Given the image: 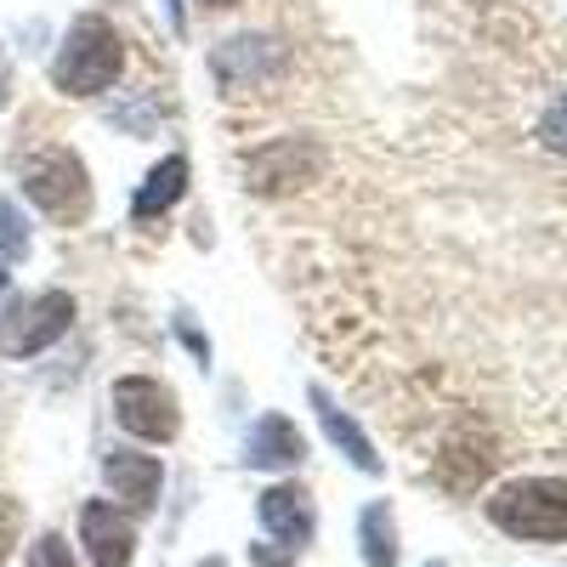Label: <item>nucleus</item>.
I'll use <instances>...</instances> for the list:
<instances>
[{"instance_id": "obj_1", "label": "nucleus", "mask_w": 567, "mask_h": 567, "mask_svg": "<svg viewBox=\"0 0 567 567\" xmlns=\"http://www.w3.org/2000/svg\"><path fill=\"white\" fill-rule=\"evenodd\" d=\"M120 74H125L120 29L97 12H80L52 58V91H63V97H97V91L120 85Z\"/></svg>"}, {"instance_id": "obj_24", "label": "nucleus", "mask_w": 567, "mask_h": 567, "mask_svg": "<svg viewBox=\"0 0 567 567\" xmlns=\"http://www.w3.org/2000/svg\"><path fill=\"white\" fill-rule=\"evenodd\" d=\"M432 567H443V561H432Z\"/></svg>"}, {"instance_id": "obj_9", "label": "nucleus", "mask_w": 567, "mask_h": 567, "mask_svg": "<svg viewBox=\"0 0 567 567\" xmlns=\"http://www.w3.org/2000/svg\"><path fill=\"white\" fill-rule=\"evenodd\" d=\"M103 477H109V494H114L125 511H154L159 483H165V465H159L154 454L114 449V454H109V465H103Z\"/></svg>"}, {"instance_id": "obj_15", "label": "nucleus", "mask_w": 567, "mask_h": 567, "mask_svg": "<svg viewBox=\"0 0 567 567\" xmlns=\"http://www.w3.org/2000/svg\"><path fill=\"white\" fill-rule=\"evenodd\" d=\"M0 256H7V261L29 256V227H23V210L12 199H0Z\"/></svg>"}, {"instance_id": "obj_7", "label": "nucleus", "mask_w": 567, "mask_h": 567, "mask_svg": "<svg viewBox=\"0 0 567 567\" xmlns=\"http://www.w3.org/2000/svg\"><path fill=\"white\" fill-rule=\"evenodd\" d=\"M80 545L97 567H131V550H136V523L125 505H109V499H91L80 511Z\"/></svg>"}, {"instance_id": "obj_5", "label": "nucleus", "mask_w": 567, "mask_h": 567, "mask_svg": "<svg viewBox=\"0 0 567 567\" xmlns=\"http://www.w3.org/2000/svg\"><path fill=\"white\" fill-rule=\"evenodd\" d=\"M114 420L142 443H171L182 432L176 392L165 381H154V374H120L114 381Z\"/></svg>"}, {"instance_id": "obj_8", "label": "nucleus", "mask_w": 567, "mask_h": 567, "mask_svg": "<svg viewBox=\"0 0 567 567\" xmlns=\"http://www.w3.org/2000/svg\"><path fill=\"white\" fill-rule=\"evenodd\" d=\"M272 69H278V40H267V34H233L210 52V74L221 91H250Z\"/></svg>"}, {"instance_id": "obj_18", "label": "nucleus", "mask_w": 567, "mask_h": 567, "mask_svg": "<svg viewBox=\"0 0 567 567\" xmlns=\"http://www.w3.org/2000/svg\"><path fill=\"white\" fill-rule=\"evenodd\" d=\"M18 534H23V505L12 499V494H0V561L12 556V545H18Z\"/></svg>"}, {"instance_id": "obj_16", "label": "nucleus", "mask_w": 567, "mask_h": 567, "mask_svg": "<svg viewBox=\"0 0 567 567\" xmlns=\"http://www.w3.org/2000/svg\"><path fill=\"white\" fill-rule=\"evenodd\" d=\"M539 142L550 154H567V97H556L550 109H545V120H539Z\"/></svg>"}, {"instance_id": "obj_10", "label": "nucleus", "mask_w": 567, "mask_h": 567, "mask_svg": "<svg viewBox=\"0 0 567 567\" xmlns=\"http://www.w3.org/2000/svg\"><path fill=\"white\" fill-rule=\"evenodd\" d=\"M187 182H194V165H187V154H165L148 176H142V187L131 194V221H159L165 210H176L187 199Z\"/></svg>"}, {"instance_id": "obj_6", "label": "nucleus", "mask_w": 567, "mask_h": 567, "mask_svg": "<svg viewBox=\"0 0 567 567\" xmlns=\"http://www.w3.org/2000/svg\"><path fill=\"white\" fill-rule=\"evenodd\" d=\"M318 165L323 159L307 136H284V142H267L261 154H250L245 176H250L256 194H296V187H307L318 176Z\"/></svg>"}, {"instance_id": "obj_22", "label": "nucleus", "mask_w": 567, "mask_h": 567, "mask_svg": "<svg viewBox=\"0 0 567 567\" xmlns=\"http://www.w3.org/2000/svg\"><path fill=\"white\" fill-rule=\"evenodd\" d=\"M199 7H233V0H199Z\"/></svg>"}, {"instance_id": "obj_19", "label": "nucleus", "mask_w": 567, "mask_h": 567, "mask_svg": "<svg viewBox=\"0 0 567 567\" xmlns=\"http://www.w3.org/2000/svg\"><path fill=\"white\" fill-rule=\"evenodd\" d=\"M176 336H182V347H194V358H199V363L210 358V341L199 336V323H194V312H176Z\"/></svg>"}, {"instance_id": "obj_17", "label": "nucleus", "mask_w": 567, "mask_h": 567, "mask_svg": "<svg viewBox=\"0 0 567 567\" xmlns=\"http://www.w3.org/2000/svg\"><path fill=\"white\" fill-rule=\"evenodd\" d=\"M29 567H74L69 539H58V534H40V539H34V550H29Z\"/></svg>"}, {"instance_id": "obj_3", "label": "nucleus", "mask_w": 567, "mask_h": 567, "mask_svg": "<svg viewBox=\"0 0 567 567\" xmlns=\"http://www.w3.org/2000/svg\"><path fill=\"white\" fill-rule=\"evenodd\" d=\"M74 329V296L69 290H34V296H12L0 301V358H40L52 352Z\"/></svg>"}, {"instance_id": "obj_12", "label": "nucleus", "mask_w": 567, "mask_h": 567, "mask_svg": "<svg viewBox=\"0 0 567 567\" xmlns=\"http://www.w3.org/2000/svg\"><path fill=\"white\" fill-rule=\"evenodd\" d=\"M261 523L284 539V545H307L312 539V494L296 488V483H284V488H267L261 494Z\"/></svg>"}, {"instance_id": "obj_4", "label": "nucleus", "mask_w": 567, "mask_h": 567, "mask_svg": "<svg viewBox=\"0 0 567 567\" xmlns=\"http://www.w3.org/2000/svg\"><path fill=\"white\" fill-rule=\"evenodd\" d=\"M23 194L58 227H80L91 216V176H85V159L74 148H40L23 165Z\"/></svg>"}, {"instance_id": "obj_2", "label": "nucleus", "mask_w": 567, "mask_h": 567, "mask_svg": "<svg viewBox=\"0 0 567 567\" xmlns=\"http://www.w3.org/2000/svg\"><path fill=\"white\" fill-rule=\"evenodd\" d=\"M488 523L511 539H534V545L567 539V483H556V477L505 483L488 499Z\"/></svg>"}, {"instance_id": "obj_11", "label": "nucleus", "mask_w": 567, "mask_h": 567, "mask_svg": "<svg viewBox=\"0 0 567 567\" xmlns=\"http://www.w3.org/2000/svg\"><path fill=\"white\" fill-rule=\"evenodd\" d=\"M307 460V443H301V432L284 414H261L256 420V432L245 437V465H261V471H290V465H301Z\"/></svg>"}, {"instance_id": "obj_23", "label": "nucleus", "mask_w": 567, "mask_h": 567, "mask_svg": "<svg viewBox=\"0 0 567 567\" xmlns=\"http://www.w3.org/2000/svg\"><path fill=\"white\" fill-rule=\"evenodd\" d=\"M205 567H221V561H205Z\"/></svg>"}, {"instance_id": "obj_20", "label": "nucleus", "mask_w": 567, "mask_h": 567, "mask_svg": "<svg viewBox=\"0 0 567 567\" xmlns=\"http://www.w3.org/2000/svg\"><path fill=\"white\" fill-rule=\"evenodd\" d=\"M165 23H171V34L187 29V0H165Z\"/></svg>"}, {"instance_id": "obj_14", "label": "nucleus", "mask_w": 567, "mask_h": 567, "mask_svg": "<svg viewBox=\"0 0 567 567\" xmlns=\"http://www.w3.org/2000/svg\"><path fill=\"white\" fill-rule=\"evenodd\" d=\"M358 539L369 567H398V528H392V505H369L358 516Z\"/></svg>"}, {"instance_id": "obj_21", "label": "nucleus", "mask_w": 567, "mask_h": 567, "mask_svg": "<svg viewBox=\"0 0 567 567\" xmlns=\"http://www.w3.org/2000/svg\"><path fill=\"white\" fill-rule=\"evenodd\" d=\"M7 278H12V261H7V256H0V290H7Z\"/></svg>"}, {"instance_id": "obj_13", "label": "nucleus", "mask_w": 567, "mask_h": 567, "mask_svg": "<svg viewBox=\"0 0 567 567\" xmlns=\"http://www.w3.org/2000/svg\"><path fill=\"white\" fill-rule=\"evenodd\" d=\"M312 409H318V425H323V437L336 443V449H341V454H347V460H352L358 471H381V454L369 449V437L358 432V420H352L347 409H336V403H329V398H323V386H312Z\"/></svg>"}]
</instances>
